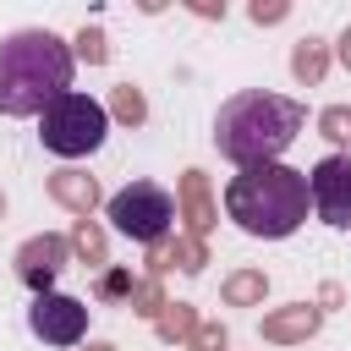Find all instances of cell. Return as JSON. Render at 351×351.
Wrapping results in <instances>:
<instances>
[{
  "instance_id": "obj_9",
  "label": "cell",
  "mask_w": 351,
  "mask_h": 351,
  "mask_svg": "<svg viewBox=\"0 0 351 351\" xmlns=\"http://www.w3.org/2000/svg\"><path fill=\"white\" fill-rule=\"evenodd\" d=\"M49 192H55L66 208H77V214H88V208L99 203V186H93V176H77V170H60V176L49 181Z\"/></svg>"
},
{
  "instance_id": "obj_23",
  "label": "cell",
  "mask_w": 351,
  "mask_h": 351,
  "mask_svg": "<svg viewBox=\"0 0 351 351\" xmlns=\"http://www.w3.org/2000/svg\"><path fill=\"white\" fill-rule=\"evenodd\" d=\"M0 214H5V197H0Z\"/></svg>"
},
{
  "instance_id": "obj_14",
  "label": "cell",
  "mask_w": 351,
  "mask_h": 351,
  "mask_svg": "<svg viewBox=\"0 0 351 351\" xmlns=\"http://www.w3.org/2000/svg\"><path fill=\"white\" fill-rule=\"evenodd\" d=\"M318 126H324V137H335V143H351V110H346V104L324 110V115H318Z\"/></svg>"
},
{
  "instance_id": "obj_15",
  "label": "cell",
  "mask_w": 351,
  "mask_h": 351,
  "mask_svg": "<svg viewBox=\"0 0 351 351\" xmlns=\"http://www.w3.org/2000/svg\"><path fill=\"white\" fill-rule=\"evenodd\" d=\"M225 296H230V302H252V296H263V274H236V280L225 285Z\"/></svg>"
},
{
  "instance_id": "obj_2",
  "label": "cell",
  "mask_w": 351,
  "mask_h": 351,
  "mask_svg": "<svg viewBox=\"0 0 351 351\" xmlns=\"http://www.w3.org/2000/svg\"><path fill=\"white\" fill-rule=\"evenodd\" d=\"M60 93H71V49L49 27L0 38V115H44Z\"/></svg>"
},
{
  "instance_id": "obj_7",
  "label": "cell",
  "mask_w": 351,
  "mask_h": 351,
  "mask_svg": "<svg viewBox=\"0 0 351 351\" xmlns=\"http://www.w3.org/2000/svg\"><path fill=\"white\" fill-rule=\"evenodd\" d=\"M307 192H313V214L335 230L351 225V154H329L313 165L307 176Z\"/></svg>"
},
{
  "instance_id": "obj_17",
  "label": "cell",
  "mask_w": 351,
  "mask_h": 351,
  "mask_svg": "<svg viewBox=\"0 0 351 351\" xmlns=\"http://www.w3.org/2000/svg\"><path fill=\"white\" fill-rule=\"evenodd\" d=\"M77 55H88V60H104V38H99V33H82V38H77Z\"/></svg>"
},
{
  "instance_id": "obj_20",
  "label": "cell",
  "mask_w": 351,
  "mask_h": 351,
  "mask_svg": "<svg viewBox=\"0 0 351 351\" xmlns=\"http://www.w3.org/2000/svg\"><path fill=\"white\" fill-rule=\"evenodd\" d=\"M99 291H104V296H115V291H132V280H126V274H104V285H99Z\"/></svg>"
},
{
  "instance_id": "obj_22",
  "label": "cell",
  "mask_w": 351,
  "mask_h": 351,
  "mask_svg": "<svg viewBox=\"0 0 351 351\" xmlns=\"http://www.w3.org/2000/svg\"><path fill=\"white\" fill-rule=\"evenodd\" d=\"M88 351H110V346H88Z\"/></svg>"
},
{
  "instance_id": "obj_6",
  "label": "cell",
  "mask_w": 351,
  "mask_h": 351,
  "mask_svg": "<svg viewBox=\"0 0 351 351\" xmlns=\"http://www.w3.org/2000/svg\"><path fill=\"white\" fill-rule=\"evenodd\" d=\"M27 329H33L44 346H77V340L88 335V307H82L77 296H66V291H44V296H33V307H27Z\"/></svg>"
},
{
  "instance_id": "obj_18",
  "label": "cell",
  "mask_w": 351,
  "mask_h": 351,
  "mask_svg": "<svg viewBox=\"0 0 351 351\" xmlns=\"http://www.w3.org/2000/svg\"><path fill=\"white\" fill-rule=\"evenodd\" d=\"M159 329H165V335H186V329H192V313H170Z\"/></svg>"
},
{
  "instance_id": "obj_10",
  "label": "cell",
  "mask_w": 351,
  "mask_h": 351,
  "mask_svg": "<svg viewBox=\"0 0 351 351\" xmlns=\"http://www.w3.org/2000/svg\"><path fill=\"white\" fill-rule=\"evenodd\" d=\"M313 329H318V313H313V307H291V313H280V318L263 324L269 340H302V335H313Z\"/></svg>"
},
{
  "instance_id": "obj_1",
  "label": "cell",
  "mask_w": 351,
  "mask_h": 351,
  "mask_svg": "<svg viewBox=\"0 0 351 351\" xmlns=\"http://www.w3.org/2000/svg\"><path fill=\"white\" fill-rule=\"evenodd\" d=\"M302 121H307V110L296 99H285V93H236L214 115V143L241 170L280 165V154L296 143Z\"/></svg>"
},
{
  "instance_id": "obj_11",
  "label": "cell",
  "mask_w": 351,
  "mask_h": 351,
  "mask_svg": "<svg viewBox=\"0 0 351 351\" xmlns=\"http://www.w3.org/2000/svg\"><path fill=\"white\" fill-rule=\"evenodd\" d=\"M291 71H296L302 82H318V77H324V44H318V38H302V44H296Z\"/></svg>"
},
{
  "instance_id": "obj_4",
  "label": "cell",
  "mask_w": 351,
  "mask_h": 351,
  "mask_svg": "<svg viewBox=\"0 0 351 351\" xmlns=\"http://www.w3.org/2000/svg\"><path fill=\"white\" fill-rule=\"evenodd\" d=\"M104 132H110V110L93 99V93H60L49 110H44V121H38V137H44V148L49 154H60V159H88L93 148H104Z\"/></svg>"
},
{
  "instance_id": "obj_21",
  "label": "cell",
  "mask_w": 351,
  "mask_h": 351,
  "mask_svg": "<svg viewBox=\"0 0 351 351\" xmlns=\"http://www.w3.org/2000/svg\"><path fill=\"white\" fill-rule=\"evenodd\" d=\"M340 60L351 66V27H346V38H340Z\"/></svg>"
},
{
  "instance_id": "obj_13",
  "label": "cell",
  "mask_w": 351,
  "mask_h": 351,
  "mask_svg": "<svg viewBox=\"0 0 351 351\" xmlns=\"http://www.w3.org/2000/svg\"><path fill=\"white\" fill-rule=\"evenodd\" d=\"M71 247H77L82 258H93V263H104V236H99V230H93L88 219H82V225L71 230Z\"/></svg>"
},
{
  "instance_id": "obj_19",
  "label": "cell",
  "mask_w": 351,
  "mask_h": 351,
  "mask_svg": "<svg viewBox=\"0 0 351 351\" xmlns=\"http://www.w3.org/2000/svg\"><path fill=\"white\" fill-rule=\"evenodd\" d=\"M285 5H252V22H280Z\"/></svg>"
},
{
  "instance_id": "obj_12",
  "label": "cell",
  "mask_w": 351,
  "mask_h": 351,
  "mask_svg": "<svg viewBox=\"0 0 351 351\" xmlns=\"http://www.w3.org/2000/svg\"><path fill=\"white\" fill-rule=\"evenodd\" d=\"M181 192H186V214H192V225L203 230V225H208V192H203V176H197V170H186Z\"/></svg>"
},
{
  "instance_id": "obj_16",
  "label": "cell",
  "mask_w": 351,
  "mask_h": 351,
  "mask_svg": "<svg viewBox=\"0 0 351 351\" xmlns=\"http://www.w3.org/2000/svg\"><path fill=\"white\" fill-rule=\"evenodd\" d=\"M115 115L121 121H143V93L137 88H115Z\"/></svg>"
},
{
  "instance_id": "obj_8",
  "label": "cell",
  "mask_w": 351,
  "mask_h": 351,
  "mask_svg": "<svg viewBox=\"0 0 351 351\" xmlns=\"http://www.w3.org/2000/svg\"><path fill=\"white\" fill-rule=\"evenodd\" d=\"M66 252H71L66 236H33V241H22L16 247V280L33 285V296H44L49 280L66 269Z\"/></svg>"
},
{
  "instance_id": "obj_3",
  "label": "cell",
  "mask_w": 351,
  "mask_h": 351,
  "mask_svg": "<svg viewBox=\"0 0 351 351\" xmlns=\"http://www.w3.org/2000/svg\"><path fill=\"white\" fill-rule=\"evenodd\" d=\"M307 208H313L307 176L291 165H252V170L230 176V186H225V214L247 236H263V241L291 236L307 219Z\"/></svg>"
},
{
  "instance_id": "obj_5",
  "label": "cell",
  "mask_w": 351,
  "mask_h": 351,
  "mask_svg": "<svg viewBox=\"0 0 351 351\" xmlns=\"http://www.w3.org/2000/svg\"><path fill=\"white\" fill-rule=\"evenodd\" d=\"M110 225L121 230V236H132V241H165V230L176 225V197L165 192V186H154V181H132V186H121L115 197H110Z\"/></svg>"
}]
</instances>
